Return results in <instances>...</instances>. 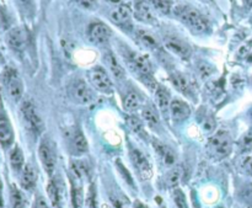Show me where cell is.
Masks as SVG:
<instances>
[{
  "label": "cell",
  "instance_id": "obj_6",
  "mask_svg": "<svg viewBox=\"0 0 252 208\" xmlns=\"http://www.w3.org/2000/svg\"><path fill=\"white\" fill-rule=\"evenodd\" d=\"M69 95L73 101L79 105H86L90 104L94 99V94L88 84L82 79H75L69 86Z\"/></svg>",
  "mask_w": 252,
  "mask_h": 208
},
{
  "label": "cell",
  "instance_id": "obj_7",
  "mask_svg": "<svg viewBox=\"0 0 252 208\" xmlns=\"http://www.w3.org/2000/svg\"><path fill=\"white\" fill-rule=\"evenodd\" d=\"M128 63H129L133 71L137 72L142 80L145 78H149V77H152L151 63H150L149 58L147 55L132 52L128 55Z\"/></svg>",
  "mask_w": 252,
  "mask_h": 208
},
{
  "label": "cell",
  "instance_id": "obj_1",
  "mask_svg": "<svg viewBox=\"0 0 252 208\" xmlns=\"http://www.w3.org/2000/svg\"><path fill=\"white\" fill-rule=\"evenodd\" d=\"M174 14L178 20L182 21L185 25H187L193 32L196 33H205L210 30L209 21L196 9L186 5H178L174 8Z\"/></svg>",
  "mask_w": 252,
  "mask_h": 208
},
{
  "label": "cell",
  "instance_id": "obj_44",
  "mask_svg": "<svg viewBox=\"0 0 252 208\" xmlns=\"http://www.w3.org/2000/svg\"><path fill=\"white\" fill-rule=\"evenodd\" d=\"M134 208H149L147 205H144L143 202H140V201H135L134 202Z\"/></svg>",
  "mask_w": 252,
  "mask_h": 208
},
{
  "label": "cell",
  "instance_id": "obj_20",
  "mask_svg": "<svg viewBox=\"0 0 252 208\" xmlns=\"http://www.w3.org/2000/svg\"><path fill=\"white\" fill-rule=\"evenodd\" d=\"M37 181V173H36L35 168L31 166L30 164L24 166L23 171H21V185L25 190H32Z\"/></svg>",
  "mask_w": 252,
  "mask_h": 208
},
{
  "label": "cell",
  "instance_id": "obj_45",
  "mask_svg": "<svg viewBox=\"0 0 252 208\" xmlns=\"http://www.w3.org/2000/svg\"><path fill=\"white\" fill-rule=\"evenodd\" d=\"M0 62H1V53H0Z\"/></svg>",
  "mask_w": 252,
  "mask_h": 208
},
{
  "label": "cell",
  "instance_id": "obj_24",
  "mask_svg": "<svg viewBox=\"0 0 252 208\" xmlns=\"http://www.w3.org/2000/svg\"><path fill=\"white\" fill-rule=\"evenodd\" d=\"M24 163H25V158H24V153L18 146L14 147L13 151L10 152V164L11 168L15 171H23Z\"/></svg>",
  "mask_w": 252,
  "mask_h": 208
},
{
  "label": "cell",
  "instance_id": "obj_31",
  "mask_svg": "<svg viewBox=\"0 0 252 208\" xmlns=\"http://www.w3.org/2000/svg\"><path fill=\"white\" fill-rule=\"evenodd\" d=\"M72 174L74 176L79 179H84V178H88V165H86L84 161H80V160H73L72 161Z\"/></svg>",
  "mask_w": 252,
  "mask_h": 208
},
{
  "label": "cell",
  "instance_id": "obj_21",
  "mask_svg": "<svg viewBox=\"0 0 252 208\" xmlns=\"http://www.w3.org/2000/svg\"><path fill=\"white\" fill-rule=\"evenodd\" d=\"M171 81H173L174 86L178 91H181L182 94H186V95H191L192 86H191L190 80L186 78V76H183L181 73H174L171 74Z\"/></svg>",
  "mask_w": 252,
  "mask_h": 208
},
{
  "label": "cell",
  "instance_id": "obj_14",
  "mask_svg": "<svg viewBox=\"0 0 252 208\" xmlns=\"http://www.w3.org/2000/svg\"><path fill=\"white\" fill-rule=\"evenodd\" d=\"M170 113L174 122L180 123V122H183V121L187 120V118L190 117L191 108L185 101L175 99V100H171Z\"/></svg>",
  "mask_w": 252,
  "mask_h": 208
},
{
  "label": "cell",
  "instance_id": "obj_30",
  "mask_svg": "<svg viewBox=\"0 0 252 208\" xmlns=\"http://www.w3.org/2000/svg\"><path fill=\"white\" fill-rule=\"evenodd\" d=\"M11 206L13 208H26L25 196L16 186L11 187Z\"/></svg>",
  "mask_w": 252,
  "mask_h": 208
},
{
  "label": "cell",
  "instance_id": "obj_2",
  "mask_svg": "<svg viewBox=\"0 0 252 208\" xmlns=\"http://www.w3.org/2000/svg\"><path fill=\"white\" fill-rule=\"evenodd\" d=\"M4 86L8 90V94L14 101H19L24 94V84L21 81L20 76L16 72V69L11 67H6L1 76Z\"/></svg>",
  "mask_w": 252,
  "mask_h": 208
},
{
  "label": "cell",
  "instance_id": "obj_4",
  "mask_svg": "<svg viewBox=\"0 0 252 208\" xmlns=\"http://www.w3.org/2000/svg\"><path fill=\"white\" fill-rule=\"evenodd\" d=\"M89 80H90L91 85L100 93L107 94V95H111L113 93V84L108 77L107 72L103 68H93L89 72Z\"/></svg>",
  "mask_w": 252,
  "mask_h": 208
},
{
  "label": "cell",
  "instance_id": "obj_5",
  "mask_svg": "<svg viewBox=\"0 0 252 208\" xmlns=\"http://www.w3.org/2000/svg\"><path fill=\"white\" fill-rule=\"evenodd\" d=\"M129 156L139 178L143 180H149L152 176V168L147 156L140 149L134 148V147L129 148Z\"/></svg>",
  "mask_w": 252,
  "mask_h": 208
},
{
  "label": "cell",
  "instance_id": "obj_11",
  "mask_svg": "<svg viewBox=\"0 0 252 208\" xmlns=\"http://www.w3.org/2000/svg\"><path fill=\"white\" fill-rule=\"evenodd\" d=\"M38 154H40L41 163H42L46 173H47L48 175L52 176L53 171H54L55 169V156L52 147L50 146V143L43 141L42 143H41L40 149H38Z\"/></svg>",
  "mask_w": 252,
  "mask_h": 208
},
{
  "label": "cell",
  "instance_id": "obj_18",
  "mask_svg": "<svg viewBox=\"0 0 252 208\" xmlns=\"http://www.w3.org/2000/svg\"><path fill=\"white\" fill-rule=\"evenodd\" d=\"M155 98H156V104L160 112L166 116L167 113L170 112L171 105V98L169 90L166 88H164V86L159 85L156 90H155Z\"/></svg>",
  "mask_w": 252,
  "mask_h": 208
},
{
  "label": "cell",
  "instance_id": "obj_38",
  "mask_svg": "<svg viewBox=\"0 0 252 208\" xmlns=\"http://www.w3.org/2000/svg\"><path fill=\"white\" fill-rule=\"evenodd\" d=\"M242 197H244L245 202L249 206H252V183L247 185L245 187L244 192H242Z\"/></svg>",
  "mask_w": 252,
  "mask_h": 208
},
{
  "label": "cell",
  "instance_id": "obj_43",
  "mask_svg": "<svg viewBox=\"0 0 252 208\" xmlns=\"http://www.w3.org/2000/svg\"><path fill=\"white\" fill-rule=\"evenodd\" d=\"M20 1V4L23 6H25L26 9L31 8V5H32V0H19Z\"/></svg>",
  "mask_w": 252,
  "mask_h": 208
},
{
  "label": "cell",
  "instance_id": "obj_34",
  "mask_svg": "<svg viewBox=\"0 0 252 208\" xmlns=\"http://www.w3.org/2000/svg\"><path fill=\"white\" fill-rule=\"evenodd\" d=\"M127 123L130 130L135 133H140L143 130V128H144L142 120L139 117H137V116H129L127 118Z\"/></svg>",
  "mask_w": 252,
  "mask_h": 208
},
{
  "label": "cell",
  "instance_id": "obj_28",
  "mask_svg": "<svg viewBox=\"0 0 252 208\" xmlns=\"http://www.w3.org/2000/svg\"><path fill=\"white\" fill-rule=\"evenodd\" d=\"M152 8L160 14L169 15L173 11V0H149Z\"/></svg>",
  "mask_w": 252,
  "mask_h": 208
},
{
  "label": "cell",
  "instance_id": "obj_17",
  "mask_svg": "<svg viewBox=\"0 0 252 208\" xmlns=\"http://www.w3.org/2000/svg\"><path fill=\"white\" fill-rule=\"evenodd\" d=\"M70 183H72V203L73 208H81L84 203V191H82L81 179L76 178L72 174L70 176Z\"/></svg>",
  "mask_w": 252,
  "mask_h": 208
},
{
  "label": "cell",
  "instance_id": "obj_36",
  "mask_svg": "<svg viewBox=\"0 0 252 208\" xmlns=\"http://www.w3.org/2000/svg\"><path fill=\"white\" fill-rule=\"evenodd\" d=\"M116 164H117V168H118V170H120V174L123 176V179L126 180V182H128L133 187V186H134L133 179H132V176H130V174L128 173L127 169L125 168V165H123V164L121 163L120 160H117V163H116Z\"/></svg>",
  "mask_w": 252,
  "mask_h": 208
},
{
  "label": "cell",
  "instance_id": "obj_22",
  "mask_svg": "<svg viewBox=\"0 0 252 208\" xmlns=\"http://www.w3.org/2000/svg\"><path fill=\"white\" fill-rule=\"evenodd\" d=\"M72 147L76 154H84L85 152H88V141L81 130H75L72 139Z\"/></svg>",
  "mask_w": 252,
  "mask_h": 208
},
{
  "label": "cell",
  "instance_id": "obj_33",
  "mask_svg": "<svg viewBox=\"0 0 252 208\" xmlns=\"http://www.w3.org/2000/svg\"><path fill=\"white\" fill-rule=\"evenodd\" d=\"M173 200L177 208H187V201H186L185 193L180 188H175L173 192Z\"/></svg>",
  "mask_w": 252,
  "mask_h": 208
},
{
  "label": "cell",
  "instance_id": "obj_29",
  "mask_svg": "<svg viewBox=\"0 0 252 208\" xmlns=\"http://www.w3.org/2000/svg\"><path fill=\"white\" fill-rule=\"evenodd\" d=\"M47 193L48 197H50V203L54 208H59L60 207V192L59 188H58L57 183L54 181H50L47 186Z\"/></svg>",
  "mask_w": 252,
  "mask_h": 208
},
{
  "label": "cell",
  "instance_id": "obj_42",
  "mask_svg": "<svg viewBox=\"0 0 252 208\" xmlns=\"http://www.w3.org/2000/svg\"><path fill=\"white\" fill-rule=\"evenodd\" d=\"M111 200H112V206H113V208H127L126 207V205L125 203H122L121 202L120 200H118V198H111Z\"/></svg>",
  "mask_w": 252,
  "mask_h": 208
},
{
  "label": "cell",
  "instance_id": "obj_27",
  "mask_svg": "<svg viewBox=\"0 0 252 208\" xmlns=\"http://www.w3.org/2000/svg\"><path fill=\"white\" fill-rule=\"evenodd\" d=\"M142 115L145 122H147L150 127H155V126L159 125V115H157L154 106L145 105L142 110Z\"/></svg>",
  "mask_w": 252,
  "mask_h": 208
},
{
  "label": "cell",
  "instance_id": "obj_35",
  "mask_svg": "<svg viewBox=\"0 0 252 208\" xmlns=\"http://www.w3.org/2000/svg\"><path fill=\"white\" fill-rule=\"evenodd\" d=\"M89 208H98V201H96V191L95 186L91 185L90 190L88 192V200H86Z\"/></svg>",
  "mask_w": 252,
  "mask_h": 208
},
{
  "label": "cell",
  "instance_id": "obj_13",
  "mask_svg": "<svg viewBox=\"0 0 252 208\" xmlns=\"http://www.w3.org/2000/svg\"><path fill=\"white\" fill-rule=\"evenodd\" d=\"M14 142V130L5 113H0V144L3 148H9Z\"/></svg>",
  "mask_w": 252,
  "mask_h": 208
},
{
  "label": "cell",
  "instance_id": "obj_37",
  "mask_svg": "<svg viewBox=\"0 0 252 208\" xmlns=\"http://www.w3.org/2000/svg\"><path fill=\"white\" fill-rule=\"evenodd\" d=\"M240 148H241L242 152H246V153L252 151V134L244 135V138L240 142Z\"/></svg>",
  "mask_w": 252,
  "mask_h": 208
},
{
  "label": "cell",
  "instance_id": "obj_26",
  "mask_svg": "<svg viewBox=\"0 0 252 208\" xmlns=\"http://www.w3.org/2000/svg\"><path fill=\"white\" fill-rule=\"evenodd\" d=\"M106 62H107L111 72H112V74L116 77V78L117 79L125 78V76H126L125 69L121 67V64L117 62V59H116V57L112 54V53H108V54H106Z\"/></svg>",
  "mask_w": 252,
  "mask_h": 208
},
{
  "label": "cell",
  "instance_id": "obj_41",
  "mask_svg": "<svg viewBox=\"0 0 252 208\" xmlns=\"http://www.w3.org/2000/svg\"><path fill=\"white\" fill-rule=\"evenodd\" d=\"M244 168L245 170H246V173L252 176V156H250V158H247L246 160H245Z\"/></svg>",
  "mask_w": 252,
  "mask_h": 208
},
{
  "label": "cell",
  "instance_id": "obj_12",
  "mask_svg": "<svg viewBox=\"0 0 252 208\" xmlns=\"http://www.w3.org/2000/svg\"><path fill=\"white\" fill-rule=\"evenodd\" d=\"M135 18L142 23L149 24V25H156L157 24V19L154 15L151 6L145 0H139L135 4Z\"/></svg>",
  "mask_w": 252,
  "mask_h": 208
},
{
  "label": "cell",
  "instance_id": "obj_19",
  "mask_svg": "<svg viewBox=\"0 0 252 208\" xmlns=\"http://www.w3.org/2000/svg\"><path fill=\"white\" fill-rule=\"evenodd\" d=\"M154 148H155V152L159 154L160 159H161L162 163H164L165 165L171 166L175 164L176 156L173 152V149L169 148V147L165 146V144L160 143V142H154Z\"/></svg>",
  "mask_w": 252,
  "mask_h": 208
},
{
  "label": "cell",
  "instance_id": "obj_10",
  "mask_svg": "<svg viewBox=\"0 0 252 208\" xmlns=\"http://www.w3.org/2000/svg\"><path fill=\"white\" fill-rule=\"evenodd\" d=\"M6 43L11 50L16 52H21L25 50L26 43H27V35L25 30L21 27H14L6 33Z\"/></svg>",
  "mask_w": 252,
  "mask_h": 208
},
{
  "label": "cell",
  "instance_id": "obj_16",
  "mask_svg": "<svg viewBox=\"0 0 252 208\" xmlns=\"http://www.w3.org/2000/svg\"><path fill=\"white\" fill-rule=\"evenodd\" d=\"M165 46L167 50L175 53L176 55L181 58H188L191 55V47L182 40H178L176 37H167L165 38Z\"/></svg>",
  "mask_w": 252,
  "mask_h": 208
},
{
  "label": "cell",
  "instance_id": "obj_15",
  "mask_svg": "<svg viewBox=\"0 0 252 208\" xmlns=\"http://www.w3.org/2000/svg\"><path fill=\"white\" fill-rule=\"evenodd\" d=\"M111 20L118 25L120 27L129 28L132 26V18H130V10L127 5L120 4L115 10L111 13Z\"/></svg>",
  "mask_w": 252,
  "mask_h": 208
},
{
  "label": "cell",
  "instance_id": "obj_40",
  "mask_svg": "<svg viewBox=\"0 0 252 208\" xmlns=\"http://www.w3.org/2000/svg\"><path fill=\"white\" fill-rule=\"evenodd\" d=\"M33 208H48V205L45 201V198L37 197L35 201V205H33Z\"/></svg>",
  "mask_w": 252,
  "mask_h": 208
},
{
  "label": "cell",
  "instance_id": "obj_23",
  "mask_svg": "<svg viewBox=\"0 0 252 208\" xmlns=\"http://www.w3.org/2000/svg\"><path fill=\"white\" fill-rule=\"evenodd\" d=\"M123 106H125V110L128 111V112H134L142 106L140 96L134 91H130L123 99Z\"/></svg>",
  "mask_w": 252,
  "mask_h": 208
},
{
  "label": "cell",
  "instance_id": "obj_32",
  "mask_svg": "<svg viewBox=\"0 0 252 208\" xmlns=\"http://www.w3.org/2000/svg\"><path fill=\"white\" fill-rule=\"evenodd\" d=\"M181 179V169L174 168L165 175V185L167 187H176Z\"/></svg>",
  "mask_w": 252,
  "mask_h": 208
},
{
  "label": "cell",
  "instance_id": "obj_25",
  "mask_svg": "<svg viewBox=\"0 0 252 208\" xmlns=\"http://www.w3.org/2000/svg\"><path fill=\"white\" fill-rule=\"evenodd\" d=\"M137 37L140 41V43L144 47L149 48V50H156V48H159V42L156 41V38L151 33L148 32V31L139 30L137 32Z\"/></svg>",
  "mask_w": 252,
  "mask_h": 208
},
{
  "label": "cell",
  "instance_id": "obj_39",
  "mask_svg": "<svg viewBox=\"0 0 252 208\" xmlns=\"http://www.w3.org/2000/svg\"><path fill=\"white\" fill-rule=\"evenodd\" d=\"M76 3L80 6H82L84 9H89V10H93L96 6V0H76Z\"/></svg>",
  "mask_w": 252,
  "mask_h": 208
},
{
  "label": "cell",
  "instance_id": "obj_9",
  "mask_svg": "<svg viewBox=\"0 0 252 208\" xmlns=\"http://www.w3.org/2000/svg\"><path fill=\"white\" fill-rule=\"evenodd\" d=\"M112 31L102 23H94L89 27V38L95 45H102L110 40Z\"/></svg>",
  "mask_w": 252,
  "mask_h": 208
},
{
  "label": "cell",
  "instance_id": "obj_8",
  "mask_svg": "<svg viewBox=\"0 0 252 208\" xmlns=\"http://www.w3.org/2000/svg\"><path fill=\"white\" fill-rule=\"evenodd\" d=\"M21 112H23L24 118H25L28 128L33 133H36V134L41 133V130H43V122L41 120L40 115L37 113V111H36V107L33 106V104L28 100L24 101L23 105H21Z\"/></svg>",
  "mask_w": 252,
  "mask_h": 208
},
{
  "label": "cell",
  "instance_id": "obj_3",
  "mask_svg": "<svg viewBox=\"0 0 252 208\" xmlns=\"http://www.w3.org/2000/svg\"><path fill=\"white\" fill-rule=\"evenodd\" d=\"M231 138H230L229 133L225 130H219L215 133V135H213L209 142L210 153L218 159H223L229 156L231 153Z\"/></svg>",
  "mask_w": 252,
  "mask_h": 208
}]
</instances>
